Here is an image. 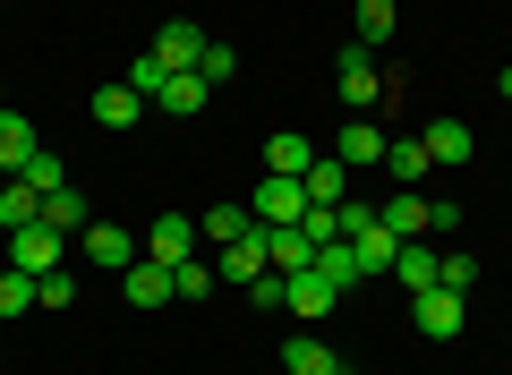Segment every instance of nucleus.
Here are the masks:
<instances>
[{
  "label": "nucleus",
  "mask_w": 512,
  "mask_h": 375,
  "mask_svg": "<svg viewBox=\"0 0 512 375\" xmlns=\"http://www.w3.org/2000/svg\"><path fill=\"white\" fill-rule=\"evenodd\" d=\"M410 316H419L427 341H453V333H461V290H419V299H410Z\"/></svg>",
  "instance_id": "obj_9"
},
{
  "label": "nucleus",
  "mask_w": 512,
  "mask_h": 375,
  "mask_svg": "<svg viewBox=\"0 0 512 375\" xmlns=\"http://www.w3.org/2000/svg\"><path fill=\"white\" fill-rule=\"evenodd\" d=\"M146 256H154V265H188V256H197V222H188V214H163V222L146 231Z\"/></svg>",
  "instance_id": "obj_8"
},
{
  "label": "nucleus",
  "mask_w": 512,
  "mask_h": 375,
  "mask_svg": "<svg viewBox=\"0 0 512 375\" xmlns=\"http://www.w3.org/2000/svg\"><path fill=\"white\" fill-rule=\"evenodd\" d=\"M333 367H342V358H333L316 333H291V341H282V375H333Z\"/></svg>",
  "instance_id": "obj_21"
},
{
  "label": "nucleus",
  "mask_w": 512,
  "mask_h": 375,
  "mask_svg": "<svg viewBox=\"0 0 512 375\" xmlns=\"http://www.w3.org/2000/svg\"><path fill=\"white\" fill-rule=\"evenodd\" d=\"M436 256L444 248H427V239H402V256H393V282L419 299V290H436Z\"/></svg>",
  "instance_id": "obj_16"
},
{
  "label": "nucleus",
  "mask_w": 512,
  "mask_h": 375,
  "mask_svg": "<svg viewBox=\"0 0 512 375\" xmlns=\"http://www.w3.org/2000/svg\"><path fill=\"white\" fill-rule=\"evenodd\" d=\"M171 290H180V299L197 307L205 290H214V265H197V256H188V265H171Z\"/></svg>",
  "instance_id": "obj_33"
},
{
  "label": "nucleus",
  "mask_w": 512,
  "mask_h": 375,
  "mask_svg": "<svg viewBox=\"0 0 512 375\" xmlns=\"http://www.w3.org/2000/svg\"><path fill=\"white\" fill-rule=\"evenodd\" d=\"M77 256H94V265L128 273V265H137V256H146V239H128L120 222H86V231H77Z\"/></svg>",
  "instance_id": "obj_3"
},
{
  "label": "nucleus",
  "mask_w": 512,
  "mask_h": 375,
  "mask_svg": "<svg viewBox=\"0 0 512 375\" xmlns=\"http://www.w3.org/2000/svg\"><path fill=\"white\" fill-rule=\"evenodd\" d=\"M316 162V137H299V128H274L265 137V171H282V179H299Z\"/></svg>",
  "instance_id": "obj_17"
},
{
  "label": "nucleus",
  "mask_w": 512,
  "mask_h": 375,
  "mask_svg": "<svg viewBox=\"0 0 512 375\" xmlns=\"http://www.w3.org/2000/svg\"><path fill=\"white\" fill-rule=\"evenodd\" d=\"M60 256H69V231H52V222H26V231H9V265L18 273H60Z\"/></svg>",
  "instance_id": "obj_1"
},
{
  "label": "nucleus",
  "mask_w": 512,
  "mask_h": 375,
  "mask_svg": "<svg viewBox=\"0 0 512 375\" xmlns=\"http://www.w3.org/2000/svg\"><path fill=\"white\" fill-rule=\"evenodd\" d=\"M384 171L402 179V188H427V171H436V162H427L419 137H384Z\"/></svg>",
  "instance_id": "obj_20"
},
{
  "label": "nucleus",
  "mask_w": 512,
  "mask_h": 375,
  "mask_svg": "<svg viewBox=\"0 0 512 375\" xmlns=\"http://www.w3.org/2000/svg\"><path fill=\"white\" fill-rule=\"evenodd\" d=\"M231 69H239V52H231V43H205V60H197V77H205V86H231Z\"/></svg>",
  "instance_id": "obj_34"
},
{
  "label": "nucleus",
  "mask_w": 512,
  "mask_h": 375,
  "mask_svg": "<svg viewBox=\"0 0 512 375\" xmlns=\"http://www.w3.org/2000/svg\"><path fill=\"white\" fill-rule=\"evenodd\" d=\"M419 145H427V162H470V154H478V137H470L461 120H427Z\"/></svg>",
  "instance_id": "obj_19"
},
{
  "label": "nucleus",
  "mask_w": 512,
  "mask_h": 375,
  "mask_svg": "<svg viewBox=\"0 0 512 375\" xmlns=\"http://www.w3.org/2000/svg\"><path fill=\"white\" fill-rule=\"evenodd\" d=\"M205 43H214V35H205V26H188V18H171L163 35H154V60H163V69L180 77V69H197V60H205Z\"/></svg>",
  "instance_id": "obj_6"
},
{
  "label": "nucleus",
  "mask_w": 512,
  "mask_h": 375,
  "mask_svg": "<svg viewBox=\"0 0 512 375\" xmlns=\"http://www.w3.org/2000/svg\"><path fill=\"white\" fill-rule=\"evenodd\" d=\"M393 43V0H359V52H384Z\"/></svg>",
  "instance_id": "obj_28"
},
{
  "label": "nucleus",
  "mask_w": 512,
  "mask_h": 375,
  "mask_svg": "<svg viewBox=\"0 0 512 375\" xmlns=\"http://www.w3.org/2000/svg\"><path fill=\"white\" fill-rule=\"evenodd\" d=\"M256 222H265V231H291L299 214H308V188H299V179H282V171H265V188H256V205H248Z\"/></svg>",
  "instance_id": "obj_2"
},
{
  "label": "nucleus",
  "mask_w": 512,
  "mask_h": 375,
  "mask_svg": "<svg viewBox=\"0 0 512 375\" xmlns=\"http://www.w3.org/2000/svg\"><path fill=\"white\" fill-rule=\"evenodd\" d=\"M299 188H308V205H342L350 197V162L342 154H316L308 171H299Z\"/></svg>",
  "instance_id": "obj_10"
},
{
  "label": "nucleus",
  "mask_w": 512,
  "mask_h": 375,
  "mask_svg": "<svg viewBox=\"0 0 512 375\" xmlns=\"http://www.w3.org/2000/svg\"><path fill=\"white\" fill-rule=\"evenodd\" d=\"M256 273H265V222H256L248 239H231V248H214V282H231V290H248Z\"/></svg>",
  "instance_id": "obj_5"
},
{
  "label": "nucleus",
  "mask_w": 512,
  "mask_h": 375,
  "mask_svg": "<svg viewBox=\"0 0 512 375\" xmlns=\"http://www.w3.org/2000/svg\"><path fill=\"white\" fill-rule=\"evenodd\" d=\"M205 94H214V86H205L197 69H180V77H163V94H154V103H163L171 120H188V111H205Z\"/></svg>",
  "instance_id": "obj_25"
},
{
  "label": "nucleus",
  "mask_w": 512,
  "mask_h": 375,
  "mask_svg": "<svg viewBox=\"0 0 512 375\" xmlns=\"http://www.w3.org/2000/svg\"><path fill=\"white\" fill-rule=\"evenodd\" d=\"M26 222H43V197L26 179H9V188H0V231H26Z\"/></svg>",
  "instance_id": "obj_27"
},
{
  "label": "nucleus",
  "mask_w": 512,
  "mask_h": 375,
  "mask_svg": "<svg viewBox=\"0 0 512 375\" xmlns=\"http://www.w3.org/2000/svg\"><path fill=\"white\" fill-rule=\"evenodd\" d=\"M163 60H154V52H137V69H128V86H137V94H146V103H154V94H163Z\"/></svg>",
  "instance_id": "obj_35"
},
{
  "label": "nucleus",
  "mask_w": 512,
  "mask_h": 375,
  "mask_svg": "<svg viewBox=\"0 0 512 375\" xmlns=\"http://www.w3.org/2000/svg\"><path fill=\"white\" fill-rule=\"evenodd\" d=\"M470 282H478V256H436V290H461V299H470Z\"/></svg>",
  "instance_id": "obj_31"
},
{
  "label": "nucleus",
  "mask_w": 512,
  "mask_h": 375,
  "mask_svg": "<svg viewBox=\"0 0 512 375\" xmlns=\"http://www.w3.org/2000/svg\"><path fill=\"white\" fill-rule=\"evenodd\" d=\"M35 154H43L35 120H18V111H0V171L18 179V171H26V162H35Z\"/></svg>",
  "instance_id": "obj_13"
},
{
  "label": "nucleus",
  "mask_w": 512,
  "mask_h": 375,
  "mask_svg": "<svg viewBox=\"0 0 512 375\" xmlns=\"http://www.w3.org/2000/svg\"><path fill=\"white\" fill-rule=\"evenodd\" d=\"M350 248H359V273H367V282H376V273H393V256H402V239L384 231V222H367V231L350 239Z\"/></svg>",
  "instance_id": "obj_23"
},
{
  "label": "nucleus",
  "mask_w": 512,
  "mask_h": 375,
  "mask_svg": "<svg viewBox=\"0 0 512 375\" xmlns=\"http://www.w3.org/2000/svg\"><path fill=\"white\" fill-rule=\"evenodd\" d=\"M248 231H256L248 205H205V214H197V239H205V248H231V239H248Z\"/></svg>",
  "instance_id": "obj_15"
},
{
  "label": "nucleus",
  "mask_w": 512,
  "mask_h": 375,
  "mask_svg": "<svg viewBox=\"0 0 512 375\" xmlns=\"http://www.w3.org/2000/svg\"><path fill=\"white\" fill-rule=\"evenodd\" d=\"M316 273H325L333 290H350V282H367V273H359V248H350V239H325V248H316Z\"/></svg>",
  "instance_id": "obj_26"
},
{
  "label": "nucleus",
  "mask_w": 512,
  "mask_h": 375,
  "mask_svg": "<svg viewBox=\"0 0 512 375\" xmlns=\"http://www.w3.org/2000/svg\"><path fill=\"white\" fill-rule=\"evenodd\" d=\"M376 222L393 239H427V197H419V188H393V205H376Z\"/></svg>",
  "instance_id": "obj_14"
},
{
  "label": "nucleus",
  "mask_w": 512,
  "mask_h": 375,
  "mask_svg": "<svg viewBox=\"0 0 512 375\" xmlns=\"http://www.w3.org/2000/svg\"><path fill=\"white\" fill-rule=\"evenodd\" d=\"M282 282H291V316H299V324L333 316V299H342V290H333V282H325L316 265H308V273H282Z\"/></svg>",
  "instance_id": "obj_11"
},
{
  "label": "nucleus",
  "mask_w": 512,
  "mask_h": 375,
  "mask_svg": "<svg viewBox=\"0 0 512 375\" xmlns=\"http://www.w3.org/2000/svg\"><path fill=\"white\" fill-rule=\"evenodd\" d=\"M18 179H26V188H35V197H52V188H69V171H60V154H52V145H43V154L26 162Z\"/></svg>",
  "instance_id": "obj_30"
},
{
  "label": "nucleus",
  "mask_w": 512,
  "mask_h": 375,
  "mask_svg": "<svg viewBox=\"0 0 512 375\" xmlns=\"http://www.w3.org/2000/svg\"><path fill=\"white\" fill-rule=\"evenodd\" d=\"M333 86H342V103H350V111H367V103L384 94V69H376V52H359V43H350V52L333 60Z\"/></svg>",
  "instance_id": "obj_4"
},
{
  "label": "nucleus",
  "mask_w": 512,
  "mask_h": 375,
  "mask_svg": "<svg viewBox=\"0 0 512 375\" xmlns=\"http://www.w3.org/2000/svg\"><path fill=\"white\" fill-rule=\"evenodd\" d=\"M120 290H128V307H171L180 290H171V265H154V256H137V265L120 273Z\"/></svg>",
  "instance_id": "obj_7"
},
{
  "label": "nucleus",
  "mask_w": 512,
  "mask_h": 375,
  "mask_svg": "<svg viewBox=\"0 0 512 375\" xmlns=\"http://www.w3.org/2000/svg\"><path fill=\"white\" fill-rule=\"evenodd\" d=\"M94 120H103V128L146 120V94H137V86H94Z\"/></svg>",
  "instance_id": "obj_22"
},
{
  "label": "nucleus",
  "mask_w": 512,
  "mask_h": 375,
  "mask_svg": "<svg viewBox=\"0 0 512 375\" xmlns=\"http://www.w3.org/2000/svg\"><path fill=\"white\" fill-rule=\"evenodd\" d=\"M333 154H342L350 171H367V162H384V128H376V120H342V137H333Z\"/></svg>",
  "instance_id": "obj_18"
},
{
  "label": "nucleus",
  "mask_w": 512,
  "mask_h": 375,
  "mask_svg": "<svg viewBox=\"0 0 512 375\" xmlns=\"http://www.w3.org/2000/svg\"><path fill=\"white\" fill-rule=\"evenodd\" d=\"M0 111H9V94H0Z\"/></svg>",
  "instance_id": "obj_37"
},
{
  "label": "nucleus",
  "mask_w": 512,
  "mask_h": 375,
  "mask_svg": "<svg viewBox=\"0 0 512 375\" xmlns=\"http://www.w3.org/2000/svg\"><path fill=\"white\" fill-rule=\"evenodd\" d=\"M308 265H316V239L299 222L291 231H265V273H308Z\"/></svg>",
  "instance_id": "obj_12"
},
{
  "label": "nucleus",
  "mask_w": 512,
  "mask_h": 375,
  "mask_svg": "<svg viewBox=\"0 0 512 375\" xmlns=\"http://www.w3.org/2000/svg\"><path fill=\"white\" fill-rule=\"evenodd\" d=\"M495 86H504V103H512V69H504V77H495Z\"/></svg>",
  "instance_id": "obj_36"
},
{
  "label": "nucleus",
  "mask_w": 512,
  "mask_h": 375,
  "mask_svg": "<svg viewBox=\"0 0 512 375\" xmlns=\"http://www.w3.org/2000/svg\"><path fill=\"white\" fill-rule=\"evenodd\" d=\"M35 307H43V316L77 307V273H43V282H35Z\"/></svg>",
  "instance_id": "obj_32"
},
{
  "label": "nucleus",
  "mask_w": 512,
  "mask_h": 375,
  "mask_svg": "<svg viewBox=\"0 0 512 375\" xmlns=\"http://www.w3.org/2000/svg\"><path fill=\"white\" fill-rule=\"evenodd\" d=\"M333 375H350V367H333Z\"/></svg>",
  "instance_id": "obj_38"
},
{
  "label": "nucleus",
  "mask_w": 512,
  "mask_h": 375,
  "mask_svg": "<svg viewBox=\"0 0 512 375\" xmlns=\"http://www.w3.org/2000/svg\"><path fill=\"white\" fill-rule=\"evenodd\" d=\"M0 316H35V273L0 265Z\"/></svg>",
  "instance_id": "obj_29"
},
{
  "label": "nucleus",
  "mask_w": 512,
  "mask_h": 375,
  "mask_svg": "<svg viewBox=\"0 0 512 375\" xmlns=\"http://www.w3.org/2000/svg\"><path fill=\"white\" fill-rule=\"evenodd\" d=\"M43 222H52V231H86V222H94V205H86V188H52V197H43Z\"/></svg>",
  "instance_id": "obj_24"
}]
</instances>
